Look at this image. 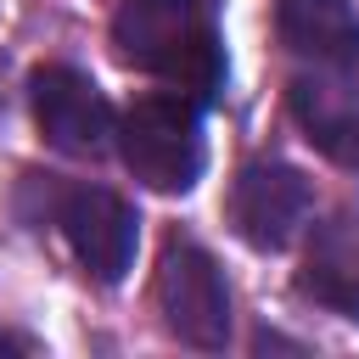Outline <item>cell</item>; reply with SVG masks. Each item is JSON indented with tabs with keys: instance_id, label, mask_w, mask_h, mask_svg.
Wrapping results in <instances>:
<instances>
[{
	"instance_id": "6da1fadb",
	"label": "cell",
	"mask_w": 359,
	"mask_h": 359,
	"mask_svg": "<svg viewBox=\"0 0 359 359\" xmlns=\"http://www.w3.org/2000/svg\"><path fill=\"white\" fill-rule=\"evenodd\" d=\"M112 45L129 67L157 73L196 101L224 90V45L213 34L208 0H118Z\"/></svg>"
},
{
	"instance_id": "7a4b0ae2",
	"label": "cell",
	"mask_w": 359,
	"mask_h": 359,
	"mask_svg": "<svg viewBox=\"0 0 359 359\" xmlns=\"http://www.w3.org/2000/svg\"><path fill=\"white\" fill-rule=\"evenodd\" d=\"M118 157L151 191H191L202 174V112L185 90L135 95L118 118Z\"/></svg>"
},
{
	"instance_id": "3957f363",
	"label": "cell",
	"mask_w": 359,
	"mask_h": 359,
	"mask_svg": "<svg viewBox=\"0 0 359 359\" xmlns=\"http://www.w3.org/2000/svg\"><path fill=\"white\" fill-rule=\"evenodd\" d=\"M157 314L185 348H224L230 342V286L208 247L191 236H168L157 258Z\"/></svg>"
},
{
	"instance_id": "277c9868",
	"label": "cell",
	"mask_w": 359,
	"mask_h": 359,
	"mask_svg": "<svg viewBox=\"0 0 359 359\" xmlns=\"http://www.w3.org/2000/svg\"><path fill=\"white\" fill-rule=\"evenodd\" d=\"M56 230L67 241V252L79 258V269L101 286H118L135 264V241H140V219L135 208L107 191V185H67L56 196Z\"/></svg>"
},
{
	"instance_id": "5b68a950",
	"label": "cell",
	"mask_w": 359,
	"mask_h": 359,
	"mask_svg": "<svg viewBox=\"0 0 359 359\" xmlns=\"http://www.w3.org/2000/svg\"><path fill=\"white\" fill-rule=\"evenodd\" d=\"M28 107H34L39 135H45L56 151L101 157V151L118 140V118H112L107 95H101L79 67H67V62L34 67V79H28Z\"/></svg>"
},
{
	"instance_id": "8992f818",
	"label": "cell",
	"mask_w": 359,
	"mask_h": 359,
	"mask_svg": "<svg viewBox=\"0 0 359 359\" xmlns=\"http://www.w3.org/2000/svg\"><path fill=\"white\" fill-rule=\"evenodd\" d=\"M309 213H314V191L292 163H275V157L269 163H247L236 174V185H230V224L258 252L292 247L303 236Z\"/></svg>"
},
{
	"instance_id": "52a82bcc",
	"label": "cell",
	"mask_w": 359,
	"mask_h": 359,
	"mask_svg": "<svg viewBox=\"0 0 359 359\" xmlns=\"http://www.w3.org/2000/svg\"><path fill=\"white\" fill-rule=\"evenodd\" d=\"M286 107L320 157H331L337 168H359V84L342 67L297 73L286 90Z\"/></svg>"
},
{
	"instance_id": "ba28073f",
	"label": "cell",
	"mask_w": 359,
	"mask_h": 359,
	"mask_svg": "<svg viewBox=\"0 0 359 359\" xmlns=\"http://www.w3.org/2000/svg\"><path fill=\"white\" fill-rule=\"evenodd\" d=\"M297 292L331 314L359 320V213H331L309 230L303 247V269H297Z\"/></svg>"
},
{
	"instance_id": "9c48e42d",
	"label": "cell",
	"mask_w": 359,
	"mask_h": 359,
	"mask_svg": "<svg viewBox=\"0 0 359 359\" xmlns=\"http://www.w3.org/2000/svg\"><path fill=\"white\" fill-rule=\"evenodd\" d=\"M280 45L314 67H359V11L353 0H275Z\"/></svg>"
},
{
	"instance_id": "30bf717a",
	"label": "cell",
	"mask_w": 359,
	"mask_h": 359,
	"mask_svg": "<svg viewBox=\"0 0 359 359\" xmlns=\"http://www.w3.org/2000/svg\"><path fill=\"white\" fill-rule=\"evenodd\" d=\"M11 353H22V342H17V337H6V331H0V359H11Z\"/></svg>"
}]
</instances>
